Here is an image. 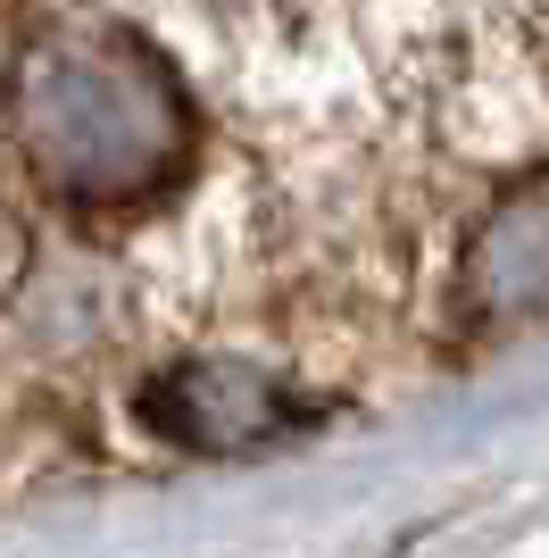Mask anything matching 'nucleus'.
<instances>
[{"instance_id":"obj_1","label":"nucleus","mask_w":549,"mask_h":558,"mask_svg":"<svg viewBox=\"0 0 549 558\" xmlns=\"http://www.w3.org/2000/svg\"><path fill=\"white\" fill-rule=\"evenodd\" d=\"M17 142L50 192L117 209L183 159V93L134 43L68 34L42 43L17 75Z\"/></svg>"}]
</instances>
